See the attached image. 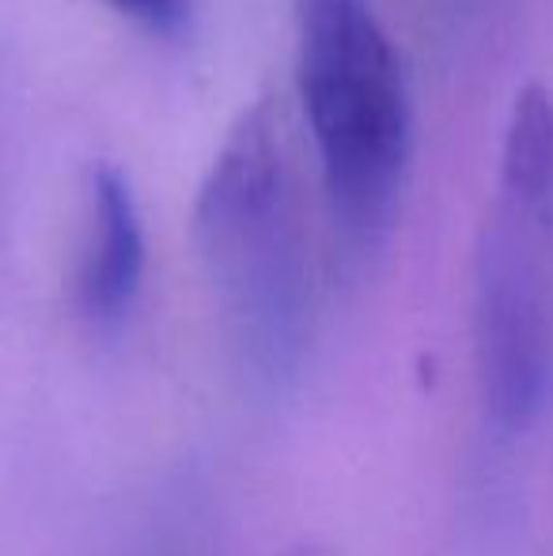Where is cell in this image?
Here are the masks:
<instances>
[{
    "label": "cell",
    "mask_w": 553,
    "mask_h": 556,
    "mask_svg": "<svg viewBox=\"0 0 553 556\" xmlns=\"http://www.w3.org/2000/svg\"><path fill=\"white\" fill-rule=\"evenodd\" d=\"M300 96L326 198L349 239L387 227L410 163L414 117L399 50L368 0L300 8Z\"/></svg>",
    "instance_id": "3"
},
{
    "label": "cell",
    "mask_w": 553,
    "mask_h": 556,
    "mask_svg": "<svg viewBox=\"0 0 553 556\" xmlns=\"http://www.w3.org/2000/svg\"><path fill=\"white\" fill-rule=\"evenodd\" d=\"M106 4L152 35H178L190 23L193 0H106Z\"/></svg>",
    "instance_id": "5"
},
{
    "label": "cell",
    "mask_w": 553,
    "mask_h": 556,
    "mask_svg": "<svg viewBox=\"0 0 553 556\" xmlns=\"http://www.w3.org/2000/svg\"><path fill=\"white\" fill-rule=\"evenodd\" d=\"M193 235L239 364L266 387L288 382L311 337V257L269 103L231 125L198 193Z\"/></svg>",
    "instance_id": "1"
},
{
    "label": "cell",
    "mask_w": 553,
    "mask_h": 556,
    "mask_svg": "<svg viewBox=\"0 0 553 556\" xmlns=\"http://www.w3.org/2000/svg\"><path fill=\"white\" fill-rule=\"evenodd\" d=\"M311 4H330V0H300V8H311Z\"/></svg>",
    "instance_id": "6"
},
{
    "label": "cell",
    "mask_w": 553,
    "mask_h": 556,
    "mask_svg": "<svg viewBox=\"0 0 553 556\" xmlns=\"http://www.w3.org/2000/svg\"><path fill=\"white\" fill-rule=\"evenodd\" d=\"M474 349L501 428H527L553 390V99L512 106L501 182L474 254Z\"/></svg>",
    "instance_id": "2"
},
{
    "label": "cell",
    "mask_w": 553,
    "mask_h": 556,
    "mask_svg": "<svg viewBox=\"0 0 553 556\" xmlns=\"http://www.w3.org/2000/svg\"><path fill=\"white\" fill-rule=\"evenodd\" d=\"M296 556H318L315 549H303V553H296Z\"/></svg>",
    "instance_id": "7"
},
{
    "label": "cell",
    "mask_w": 553,
    "mask_h": 556,
    "mask_svg": "<svg viewBox=\"0 0 553 556\" xmlns=\"http://www.w3.org/2000/svg\"><path fill=\"white\" fill-rule=\"evenodd\" d=\"M144 273V231L126 170L96 163L88 170V227H84L76 300L96 323H114L137 300Z\"/></svg>",
    "instance_id": "4"
}]
</instances>
